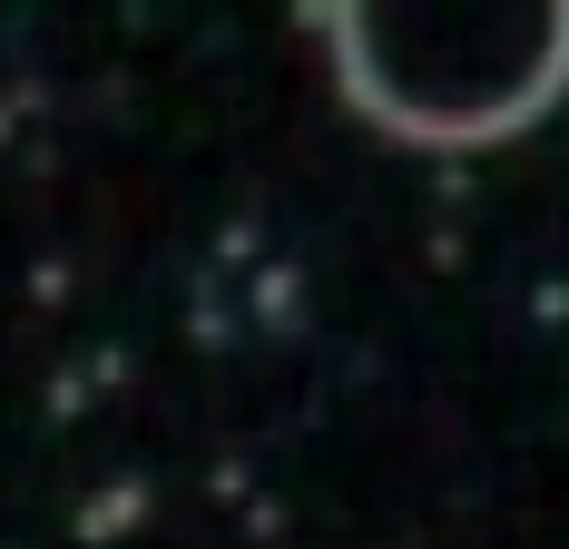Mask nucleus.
I'll list each match as a JSON object with an SVG mask.
<instances>
[{
	"instance_id": "nucleus-1",
	"label": "nucleus",
	"mask_w": 569,
	"mask_h": 549,
	"mask_svg": "<svg viewBox=\"0 0 569 549\" xmlns=\"http://www.w3.org/2000/svg\"><path fill=\"white\" fill-rule=\"evenodd\" d=\"M343 99L412 148H491L569 99V0H325Z\"/></svg>"
}]
</instances>
